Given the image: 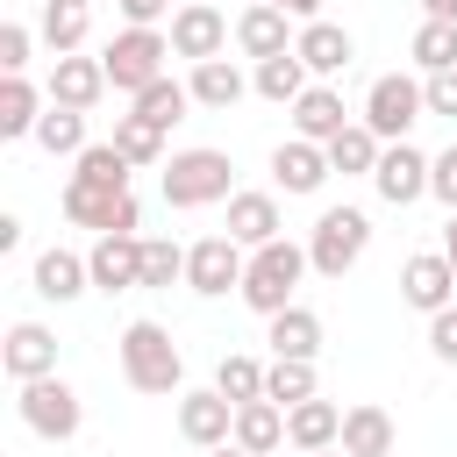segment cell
I'll use <instances>...</instances> for the list:
<instances>
[{
  "instance_id": "cell-25",
  "label": "cell",
  "mask_w": 457,
  "mask_h": 457,
  "mask_svg": "<svg viewBox=\"0 0 457 457\" xmlns=\"http://www.w3.org/2000/svg\"><path fill=\"white\" fill-rule=\"evenodd\" d=\"M264 343H271V357H314V350H321V314L293 300V307L271 314V336H264Z\"/></svg>"
},
{
  "instance_id": "cell-45",
  "label": "cell",
  "mask_w": 457,
  "mask_h": 457,
  "mask_svg": "<svg viewBox=\"0 0 457 457\" xmlns=\"http://www.w3.org/2000/svg\"><path fill=\"white\" fill-rule=\"evenodd\" d=\"M278 7H286L293 21H321V0H278Z\"/></svg>"
},
{
  "instance_id": "cell-21",
  "label": "cell",
  "mask_w": 457,
  "mask_h": 457,
  "mask_svg": "<svg viewBox=\"0 0 457 457\" xmlns=\"http://www.w3.org/2000/svg\"><path fill=\"white\" fill-rule=\"evenodd\" d=\"M343 129H350V114H343V93H336V86H307V93L293 100V136L328 143V136H343Z\"/></svg>"
},
{
  "instance_id": "cell-8",
  "label": "cell",
  "mask_w": 457,
  "mask_h": 457,
  "mask_svg": "<svg viewBox=\"0 0 457 457\" xmlns=\"http://www.w3.org/2000/svg\"><path fill=\"white\" fill-rule=\"evenodd\" d=\"M14 407H21V421H29V428H36L43 443H71V436H79V421H86L79 393H71V386H64L57 371H50V378H29Z\"/></svg>"
},
{
  "instance_id": "cell-43",
  "label": "cell",
  "mask_w": 457,
  "mask_h": 457,
  "mask_svg": "<svg viewBox=\"0 0 457 457\" xmlns=\"http://www.w3.org/2000/svg\"><path fill=\"white\" fill-rule=\"evenodd\" d=\"M21 64H29V29L0 21V71H21Z\"/></svg>"
},
{
  "instance_id": "cell-47",
  "label": "cell",
  "mask_w": 457,
  "mask_h": 457,
  "mask_svg": "<svg viewBox=\"0 0 457 457\" xmlns=\"http://www.w3.org/2000/svg\"><path fill=\"white\" fill-rule=\"evenodd\" d=\"M443 257L457 264V214H450V228H443Z\"/></svg>"
},
{
  "instance_id": "cell-12",
  "label": "cell",
  "mask_w": 457,
  "mask_h": 457,
  "mask_svg": "<svg viewBox=\"0 0 457 457\" xmlns=\"http://www.w3.org/2000/svg\"><path fill=\"white\" fill-rule=\"evenodd\" d=\"M179 436L186 443H200V450H221L228 436H236V400L228 393H179Z\"/></svg>"
},
{
  "instance_id": "cell-48",
  "label": "cell",
  "mask_w": 457,
  "mask_h": 457,
  "mask_svg": "<svg viewBox=\"0 0 457 457\" xmlns=\"http://www.w3.org/2000/svg\"><path fill=\"white\" fill-rule=\"evenodd\" d=\"M207 457H250V450H243V443H221V450H207Z\"/></svg>"
},
{
  "instance_id": "cell-39",
  "label": "cell",
  "mask_w": 457,
  "mask_h": 457,
  "mask_svg": "<svg viewBox=\"0 0 457 457\" xmlns=\"http://www.w3.org/2000/svg\"><path fill=\"white\" fill-rule=\"evenodd\" d=\"M171 278H186V250L164 236H143V286H171Z\"/></svg>"
},
{
  "instance_id": "cell-22",
  "label": "cell",
  "mask_w": 457,
  "mask_h": 457,
  "mask_svg": "<svg viewBox=\"0 0 457 457\" xmlns=\"http://www.w3.org/2000/svg\"><path fill=\"white\" fill-rule=\"evenodd\" d=\"M228 443H243L250 457H271L278 443H286V407L278 400H243L236 407V436Z\"/></svg>"
},
{
  "instance_id": "cell-4",
  "label": "cell",
  "mask_w": 457,
  "mask_h": 457,
  "mask_svg": "<svg viewBox=\"0 0 457 457\" xmlns=\"http://www.w3.org/2000/svg\"><path fill=\"white\" fill-rule=\"evenodd\" d=\"M164 57H171V36L164 29H121L107 50H100V64H107V86L114 93H143V86H157L164 79Z\"/></svg>"
},
{
  "instance_id": "cell-38",
  "label": "cell",
  "mask_w": 457,
  "mask_h": 457,
  "mask_svg": "<svg viewBox=\"0 0 457 457\" xmlns=\"http://www.w3.org/2000/svg\"><path fill=\"white\" fill-rule=\"evenodd\" d=\"M414 64H421V71H450V64H457V21H436V14H428V21L414 29Z\"/></svg>"
},
{
  "instance_id": "cell-27",
  "label": "cell",
  "mask_w": 457,
  "mask_h": 457,
  "mask_svg": "<svg viewBox=\"0 0 457 457\" xmlns=\"http://www.w3.org/2000/svg\"><path fill=\"white\" fill-rule=\"evenodd\" d=\"M321 150H328V164H336L343 179H371V171H378V157H386V143H378L364 121H350V129H343V136H328Z\"/></svg>"
},
{
  "instance_id": "cell-3",
  "label": "cell",
  "mask_w": 457,
  "mask_h": 457,
  "mask_svg": "<svg viewBox=\"0 0 457 457\" xmlns=\"http://www.w3.org/2000/svg\"><path fill=\"white\" fill-rule=\"evenodd\" d=\"M228 179H236V164H228V150H179V157H164V207H214V200H228Z\"/></svg>"
},
{
  "instance_id": "cell-44",
  "label": "cell",
  "mask_w": 457,
  "mask_h": 457,
  "mask_svg": "<svg viewBox=\"0 0 457 457\" xmlns=\"http://www.w3.org/2000/svg\"><path fill=\"white\" fill-rule=\"evenodd\" d=\"M114 7H121V21H129V29H157V14H164L171 0H114Z\"/></svg>"
},
{
  "instance_id": "cell-31",
  "label": "cell",
  "mask_w": 457,
  "mask_h": 457,
  "mask_svg": "<svg viewBox=\"0 0 457 457\" xmlns=\"http://www.w3.org/2000/svg\"><path fill=\"white\" fill-rule=\"evenodd\" d=\"M264 400H278V407L314 400V357H271L264 364Z\"/></svg>"
},
{
  "instance_id": "cell-10",
  "label": "cell",
  "mask_w": 457,
  "mask_h": 457,
  "mask_svg": "<svg viewBox=\"0 0 457 457\" xmlns=\"http://www.w3.org/2000/svg\"><path fill=\"white\" fill-rule=\"evenodd\" d=\"M400 300H407V307H421V314H443V307H457V264H450L443 250H421V257H407V264H400Z\"/></svg>"
},
{
  "instance_id": "cell-19",
  "label": "cell",
  "mask_w": 457,
  "mask_h": 457,
  "mask_svg": "<svg viewBox=\"0 0 457 457\" xmlns=\"http://www.w3.org/2000/svg\"><path fill=\"white\" fill-rule=\"evenodd\" d=\"M286 443L293 450H336L343 443V407L336 400H300V407H286Z\"/></svg>"
},
{
  "instance_id": "cell-30",
  "label": "cell",
  "mask_w": 457,
  "mask_h": 457,
  "mask_svg": "<svg viewBox=\"0 0 457 457\" xmlns=\"http://www.w3.org/2000/svg\"><path fill=\"white\" fill-rule=\"evenodd\" d=\"M186 86H193V100H200V107H236V100L250 93V86H243V71H236L228 57H207V64H193V79H186Z\"/></svg>"
},
{
  "instance_id": "cell-50",
  "label": "cell",
  "mask_w": 457,
  "mask_h": 457,
  "mask_svg": "<svg viewBox=\"0 0 457 457\" xmlns=\"http://www.w3.org/2000/svg\"><path fill=\"white\" fill-rule=\"evenodd\" d=\"M300 457H314V450H300Z\"/></svg>"
},
{
  "instance_id": "cell-13",
  "label": "cell",
  "mask_w": 457,
  "mask_h": 457,
  "mask_svg": "<svg viewBox=\"0 0 457 457\" xmlns=\"http://www.w3.org/2000/svg\"><path fill=\"white\" fill-rule=\"evenodd\" d=\"M428 164H436V157H421L414 143H386V157H378V171H371L378 200H393V207H414V200L428 193Z\"/></svg>"
},
{
  "instance_id": "cell-6",
  "label": "cell",
  "mask_w": 457,
  "mask_h": 457,
  "mask_svg": "<svg viewBox=\"0 0 457 457\" xmlns=\"http://www.w3.org/2000/svg\"><path fill=\"white\" fill-rule=\"evenodd\" d=\"M428 114V93L407 79V71H386V79H371V93H364V129L378 136V143H407V129Z\"/></svg>"
},
{
  "instance_id": "cell-46",
  "label": "cell",
  "mask_w": 457,
  "mask_h": 457,
  "mask_svg": "<svg viewBox=\"0 0 457 457\" xmlns=\"http://www.w3.org/2000/svg\"><path fill=\"white\" fill-rule=\"evenodd\" d=\"M421 7H428L436 21H457V0H421Z\"/></svg>"
},
{
  "instance_id": "cell-7",
  "label": "cell",
  "mask_w": 457,
  "mask_h": 457,
  "mask_svg": "<svg viewBox=\"0 0 457 457\" xmlns=\"http://www.w3.org/2000/svg\"><path fill=\"white\" fill-rule=\"evenodd\" d=\"M64 221L100 228V236H136L143 207H136L129 186H86V179H71V186H64Z\"/></svg>"
},
{
  "instance_id": "cell-29",
  "label": "cell",
  "mask_w": 457,
  "mask_h": 457,
  "mask_svg": "<svg viewBox=\"0 0 457 457\" xmlns=\"http://www.w3.org/2000/svg\"><path fill=\"white\" fill-rule=\"evenodd\" d=\"M86 29H93V0H43V43L57 57H71L86 43Z\"/></svg>"
},
{
  "instance_id": "cell-16",
  "label": "cell",
  "mask_w": 457,
  "mask_h": 457,
  "mask_svg": "<svg viewBox=\"0 0 457 457\" xmlns=\"http://www.w3.org/2000/svg\"><path fill=\"white\" fill-rule=\"evenodd\" d=\"M86 264H93L100 293H129V286H143V236H100L86 250Z\"/></svg>"
},
{
  "instance_id": "cell-18",
  "label": "cell",
  "mask_w": 457,
  "mask_h": 457,
  "mask_svg": "<svg viewBox=\"0 0 457 457\" xmlns=\"http://www.w3.org/2000/svg\"><path fill=\"white\" fill-rule=\"evenodd\" d=\"M336 164H328V150L321 143H307V136H293V143H278L271 150V179L286 186V193H321V179H328Z\"/></svg>"
},
{
  "instance_id": "cell-23",
  "label": "cell",
  "mask_w": 457,
  "mask_h": 457,
  "mask_svg": "<svg viewBox=\"0 0 457 457\" xmlns=\"http://www.w3.org/2000/svg\"><path fill=\"white\" fill-rule=\"evenodd\" d=\"M228 236H236L243 250L271 243V236H278V200H271V193H228Z\"/></svg>"
},
{
  "instance_id": "cell-34",
  "label": "cell",
  "mask_w": 457,
  "mask_h": 457,
  "mask_svg": "<svg viewBox=\"0 0 457 457\" xmlns=\"http://www.w3.org/2000/svg\"><path fill=\"white\" fill-rule=\"evenodd\" d=\"M107 143H114L136 171H143V164H164V129H150L143 114H114V136H107Z\"/></svg>"
},
{
  "instance_id": "cell-20",
  "label": "cell",
  "mask_w": 457,
  "mask_h": 457,
  "mask_svg": "<svg viewBox=\"0 0 457 457\" xmlns=\"http://www.w3.org/2000/svg\"><path fill=\"white\" fill-rule=\"evenodd\" d=\"M293 50H300V64L314 71V79H336L350 57H357V43H350V29H336V21H307L300 36H293Z\"/></svg>"
},
{
  "instance_id": "cell-36",
  "label": "cell",
  "mask_w": 457,
  "mask_h": 457,
  "mask_svg": "<svg viewBox=\"0 0 457 457\" xmlns=\"http://www.w3.org/2000/svg\"><path fill=\"white\" fill-rule=\"evenodd\" d=\"M129 157L114 150V143H86L79 157H71V179H86V186H129Z\"/></svg>"
},
{
  "instance_id": "cell-5",
  "label": "cell",
  "mask_w": 457,
  "mask_h": 457,
  "mask_svg": "<svg viewBox=\"0 0 457 457\" xmlns=\"http://www.w3.org/2000/svg\"><path fill=\"white\" fill-rule=\"evenodd\" d=\"M364 243H371V214L364 207H321V221L307 228V257H314L321 278H343L364 257Z\"/></svg>"
},
{
  "instance_id": "cell-1",
  "label": "cell",
  "mask_w": 457,
  "mask_h": 457,
  "mask_svg": "<svg viewBox=\"0 0 457 457\" xmlns=\"http://www.w3.org/2000/svg\"><path fill=\"white\" fill-rule=\"evenodd\" d=\"M314 271V257L300 250V243H286V236H271V243H257L250 250V264H243V300L271 321L278 307H293V293H300V278Z\"/></svg>"
},
{
  "instance_id": "cell-33",
  "label": "cell",
  "mask_w": 457,
  "mask_h": 457,
  "mask_svg": "<svg viewBox=\"0 0 457 457\" xmlns=\"http://www.w3.org/2000/svg\"><path fill=\"white\" fill-rule=\"evenodd\" d=\"M186 107H193V86L157 79V86H143V93H136V107H129V114H143L150 129H171V121H186Z\"/></svg>"
},
{
  "instance_id": "cell-24",
  "label": "cell",
  "mask_w": 457,
  "mask_h": 457,
  "mask_svg": "<svg viewBox=\"0 0 457 457\" xmlns=\"http://www.w3.org/2000/svg\"><path fill=\"white\" fill-rule=\"evenodd\" d=\"M86 286H93V264H86V257H71V250H43V257H36V293H43V300L64 307V300H79Z\"/></svg>"
},
{
  "instance_id": "cell-9",
  "label": "cell",
  "mask_w": 457,
  "mask_h": 457,
  "mask_svg": "<svg viewBox=\"0 0 457 457\" xmlns=\"http://www.w3.org/2000/svg\"><path fill=\"white\" fill-rule=\"evenodd\" d=\"M243 243L236 236H200L193 250H186V286L200 293V300H221V293H243Z\"/></svg>"
},
{
  "instance_id": "cell-28",
  "label": "cell",
  "mask_w": 457,
  "mask_h": 457,
  "mask_svg": "<svg viewBox=\"0 0 457 457\" xmlns=\"http://www.w3.org/2000/svg\"><path fill=\"white\" fill-rule=\"evenodd\" d=\"M43 121V93L21 71H0V136H36Z\"/></svg>"
},
{
  "instance_id": "cell-41",
  "label": "cell",
  "mask_w": 457,
  "mask_h": 457,
  "mask_svg": "<svg viewBox=\"0 0 457 457\" xmlns=\"http://www.w3.org/2000/svg\"><path fill=\"white\" fill-rule=\"evenodd\" d=\"M428 193H436V200H443V207L457 214V143H450V150H443V157L428 164Z\"/></svg>"
},
{
  "instance_id": "cell-37",
  "label": "cell",
  "mask_w": 457,
  "mask_h": 457,
  "mask_svg": "<svg viewBox=\"0 0 457 457\" xmlns=\"http://www.w3.org/2000/svg\"><path fill=\"white\" fill-rule=\"evenodd\" d=\"M214 393H228L236 407H243V400H264V364L243 357V350H228V357L214 364Z\"/></svg>"
},
{
  "instance_id": "cell-42",
  "label": "cell",
  "mask_w": 457,
  "mask_h": 457,
  "mask_svg": "<svg viewBox=\"0 0 457 457\" xmlns=\"http://www.w3.org/2000/svg\"><path fill=\"white\" fill-rule=\"evenodd\" d=\"M428 350H436L443 364H457V307H443V314H428Z\"/></svg>"
},
{
  "instance_id": "cell-49",
  "label": "cell",
  "mask_w": 457,
  "mask_h": 457,
  "mask_svg": "<svg viewBox=\"0 0 457 457\" xmlns=\"http://www.w3.org/2000/svg\"><path fill=\"white\" fill-rule=\"evenodd\" d=\"M314 457H336V450H314ZM343 457H350V450H343Z\"/></svg>"
},
{
  "instance_id": "cell-32",
  "label": "cell",
  "mask_w": 457,
  "mask_h": 457,
  "mask_svg": "<svg viewBox=\"0 0 457 457\" xmlns=\"http://www.w3.org/2000/svg\"><path fill=\"white\" fill-rule=\"evenodd\" d=\"M250 86H257L264 100H278V107H293V100L307 93V64H300V50H286V57H264Z\"/></svg>"
},
{
  "instance_id": "cell-35",
  "label": "cell",
  "mask_w": 457,
  "mask_h": 457,
  "mask_svg": "<svg viewBox=\"0 0 457 457\" xmlns=\"http://www.w3.org/2000/svg\"><path fill=\"white\" fill-rule=\"evenodd\" d=\"M36 143H43L50 157H79V150H86V114H79V107H57V100H50V114L36 121Z\"/></svg>"
},
{
  "instance_id": "cell-15",
  "label": "cell",
  "mask_w": 457,
  "mask_h": 457,
  "mask_svg": "<svg viewBox=\"0 0 457 457\" xmlns=\"http://www.w3.org/2000/svg\"><path fill=\"white\" fill-rule=\"evenodd\" d=\"M286 21H293V14H286L278 0H250V7L236 14V50H243V57H257V64H264V57H286V50H293Z\"/></svg>"
},
{
  "instance_id": "cell-11",
  "label": "cell",
  "mask_w": 457,
  "mask_h": 457,
  "mask_svg": "<svg viewBox=\"0 0 457 457\" xmlns=\"http://www.w3.org/2000/svg\"><path fill=\"white\" fill-rule=\"evenodd\" d=\"M228 50V21H221V7H207V0H186L179 14H171V57H193V64H207V57H221Z\"/></svg>"
},
{
  "instance_id": "cell-26",
  "label": "cell",
  "mask_w": 457,
  "mask_h": 457,
  "mask_svg": "<svg viewBox=\"0 0 457 457\" xmlns=\"http://www.w3.org/2000/svg\"><path fill=\"white\" fill-rule=\"evenodd\" d=\"M343 450L350 457H393V414L386 407H343Z\"/></svg>"
},
{
  "instance_id": "cell-40",
  "label": "cell",
  "mask_w": 457,
  "mask_h": 457,
  "mask_svg": "<svg viewBox=\"0 0 457 457\" xmlns=\"http://www.w3.org/2000/svg\"><path fill=\"white\" fill-rule=\"evenodd\" d=\"M421 93H428V114H450V121H457V64H450V71H428Z\"/></svg>"
},
{
  "instance_id": "cell-14",
  "label": "cell",
  "mask_w": 457,
  "mask_h": 457,
  "mask_svg": "<svg viewBox=\"0 0 457 457\" xmlns=\"http://www.w3.org/2000/svg\"><path fill=\"white\" fill-rule=\"evenodd\" d=\"M0 364H7V378H14V386L50 378V371H57V336H50L43 321H14V328H7V343H0Z\"/></svg>"
},
{
  "instance_id": "cell-17",
  "label": "cell",
  "mask_w": 457,
  "mask_h": 457,
  "mask_svg": "<svg viewBox=\"0 0 457 457\" xmlns=\"http://www.w3.org/2000/svg\"><path fill=\"white\" fill-rule=\"evenodd\" d=\"M100 93H107V64H100V57H79V50H71V57L50 64V100H57V107H79V114H86Z\"/></svg>"
},
{
  "instance_id": "cell-2",
  "label": "cell",
  "mask_w": 457,
  "mask_h": 457,
  "mask_svg": "<svg viewBox=\"0 0 457 457\" xmlns=\"http://www.w3.org/2000/svg\"><path fill=\"white\" fill-rule=\"evenodd\" d=\"M121 378H129L136 393H179L186 364H179L171 328H157V321H129V328H121Z\"/></svg>"
}]
</instances>
